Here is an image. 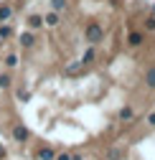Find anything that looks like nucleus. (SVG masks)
I'll return each mask as SVG.
<instances>
[{
    "label": "nucleus",
    "instance_id": "nucleus-1",
    "mask_svg": "<svg viewBox=\"0 0 155 160\" xmlns=\"http://www.w3.org/2000/svg\"><path fill=\"white\" fill-rule=\"evenodd\" d=\"M13 135H15V140H26V137H28V132H26L23 127H15V132H13Z\"/></svg>",
    "mask_w": 155,
    "mask_h": 160
},
{
    "label": "nucleus",
    "instance_id": "nucleus-2",
    "mask_svg": "<svg viewBox=\"0 0 155 160\" xmlns=\"http://www.w3.org/2000/svg\"><path fill=\"white\" fill-rule=\"evenodd\" d=\"M59 160H69V155H59Z\"/></svg>",
    "mask_w": 155,
    "mask_h": 160
}]
</instances>
